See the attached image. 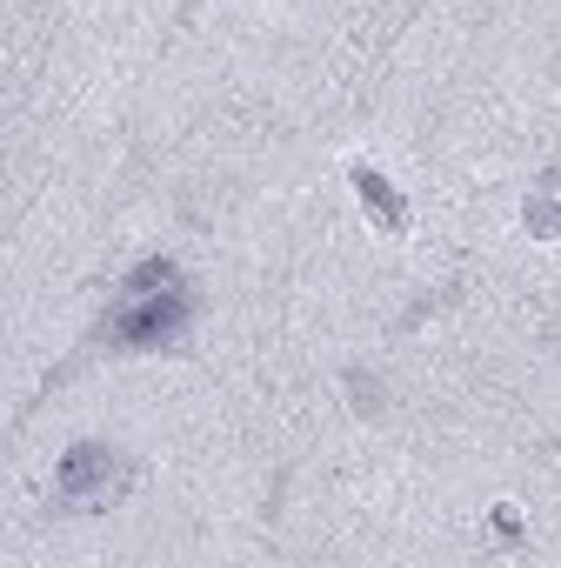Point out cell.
Segmentation results:
<instances>
[{
	"label": "cell",
	"mask_w": 561,
	"mask_h": 568,
	"mask_svg": "<svg viewBox=\"0 0 561 568\" xmlns=\"http://www.w3.org/2000/svg\"><path fill=\"white\" fill-rule=\"evenodd\" d=\"M355 194L368 201V214H375V227H381V234H401V227H408V207L395 201V187H388L368 161H355Z\"/></svg>",
	"instance_id": "obj_3"
},
{
	"label": "cell",
	"mask_w": 561,
	"mask_h": 568,
	"mask_svg": "<svg viewBox=\"0 0 561 568\" xmlns=\"http://www.w3.org/2000/svg\"><path fill=\"white\" fill-rule=\"evenodd\" d=\"M181 322H187V288H181V281H167L154 302H141V295H134V308H128V315H114V342H121V348H141V342L174 335Z\"/></svg>",
	"instance_id": "obj_1"
},
{
	"label": "cell",
	"mask_w": 561,
	"mask_h": 568,
	"mask_svg": "<svg viewBox=\"0 0 561 568\" xmlns=\"http://www.w3.org/2000/svg\"><path fill=\"white\" fill-rule=\"evenodd\" d=\"M121 455L114 448H101V442H74L68 455H61V488H68V501H88V495H108V488H121Z\"/></svg>",
	"instance_id": "obj_2"
},
{
	"label": "cell",
	"mask_w": 561,
	"mask_h": 568,
	"mask_svg": "<svg viewBox=\"0 0 561 568\" xmlns=\"http://www.w3.org/2000/svg\"><path fill=\"white\" fill-rule=\"evenodd\" d=\"M174 281V261H141L134 274H128V295H161Z\"/></svg>",
	"instance_id": "obj_4"
}]
</instances>
